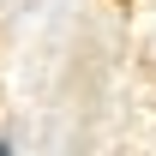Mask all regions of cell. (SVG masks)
<instances>
[{
  "label": "cell",
  "instance_id": "cell-1",
  "mask_svg": "<svg viewBox=\"0 0 156 156\" xmlns=\"http://www.w3.org/2000/svg\"><path fill=\"white\" fill-rule=\"evenodd\" d=\"M0 156H12V144H6V138H0Z\"/></svg>",
  "mask_w": 156,
  "mask_h": 156
}]
</instances>
